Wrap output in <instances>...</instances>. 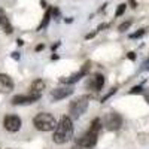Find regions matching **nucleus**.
I'll return each instance as SVG.
<instances>
[{"instance_id": "5701e85b", "label": "nucleus", "mask_w": 149, "mask_h": 149, "mask_svg": "<svg viewBox=\"0 0 149 149\" xmlns=\"http://www.w3.org/2000/svg\"><path fill=\"white\" fill-rule=\"evenodd\" d=\"M43 48H45V45H37V46L34 48V51H36V52H40V51H43Z\"/></svg>"}, {"instance_id": "4be33fe9", "label": "nucleus", "mask_w": 149, "mask_h": 149, "mask_svg": "<svg viewBox=\"0 0 149 149\" xmlns=\"http://www.w3.org/2000/svg\"><path fill=\"white\" fill-rule=\"evenodd\" d=\"M95 34H97V30H95V31H93V33H88V34L85 36V39H93V37H94Z\"/></svg>"}, {"instance_id": "a878e982", "label": "nucleus", "mask_w": 149, "mask_h": 149, "mask_svg": "<svg viewBox=\"0 0 149 149\" xmlns=\"http://www.w3.org/2000/svg\"><path fill=\"white\" fill-rule=\"evenodd\" d=\"M130 60H136V54L134 52H128V55H127Z\"/></svg>"}, {"instance_id": "a211bd4d", "label": "nucleus", "mask_w": 149, "mask_h": 149, "mask_svg": "<svg viewBox=\"0 0 149 149\" xmlns=\"http://www.w3.org/2000/svg\"><path fill=\"white\" fill-rule=\"evenodd\" d=\"M145 34V30L142 29V30H139V31H136V33H133L130 37H131V39H137V37H140V36H143Z\"/></svg>"}, {"instance_id": "393cba45", "label": "nucleus", "mask_w": 149, "mask_h": 149, "mask_svg": "<svg viewBox=\"0 0 149 149\" xmlns=\"http://www.w3.org/2000/svg\"><path fill=\"white\" fill-rule=\"evenodd\" d=\"M72 149H88V148H84V146H79V145L74 143V145L72 146Z\"/></svg>"}, {"instance_id": "f8f14e48", "label": "nucleus", "mask_w": 149, "mask_h": 149, "mask_svg": "<svg viewBox=\"0 0 149 149\" xmlns=\"http://www.w3.org/2000/svg\"><path fill=\"white\" fill-rule=\"evenodd\" d=\"M0 26H2V29L5 30V33H8V34L12 33V24H10L8 15H6L5 9H2V8H0Z\"/></svg>"}, {"instance_id": "dca6fc26", "label": "nucleus", "mask_w": 149, "mask_h": 149, "mask_svg": "<svg viewBox=\"0 0 149 149\" xmlns=\"http://www.w3.org/2000/svg\"><path fill=\"white\" fill-rule=\"evenodd\" d=\"M130 26H131V21H125V22H122L121 26L118 27V30H119V31H125V30L130 29Z\"/></svg>"}, {"instance_id": "f3484780", "label": "nucleus", "mask_w": 149, "mask_h": 149, "mask_svg": "<svg viewBox=\"0 0 149 149\" xmlns=\"http://www.w3.org/2000/svg\"><path fill=\"white\" fill-rule=\"evenodd\" d=\"M115 93H116V88H112V91H110V93H107V94H106V95H104V97L102 98L100 102H102V103H104V102L107 100V98H109V97H112V95H113Z\"/></svg>"}, {"instance_id": "c85d7f7f", "label": "nucleus", "mask_w": 149, "mask_h": 149, "mask_svg": "<svg viewBox=\"0 0 149 149\" xmlns=\"http://www.w3.org/2000/svg\"><path fill=\"white\" fill-rule=\"evenodd\" d=\"M72 21H73V18H66V22H67V24H70Z\"/></svg>"}, {"instance_id": "f257e3e1", "label": "nucleus", "mask_w": 149, "mask_h": 149, "mask_svg": "<svg viewBox=\"0 0 149 149\" xmlns=\"http://www.w3.org/2000/svg\"><path fill=\"white\" fill-rule=\"evenodd\" d=\"M73 133H74V130H73L72 118L64 115V116H61V119L57 122L52 140L57 145H64V143H67V142H70L73 139Z\"/></svg>"}, {"instance_id": "7ed1b4c3", "label": "nucleus", "mask_w": 149, "mask_h": 149, "mask_svg": "<svg viewBox=\"0 0 149 149\" xmlns=\"http://www.w3.org/2000/svg\"><path fill=\"white\" fill-rule=\"evenodd\" d=\"M88 100H90L88 95H82V97L76 98L74 102L70 103L69 109H70V115H72L73 119H78V118H81L82 113H85V110L88 109V103H90Z\"/></svg>"}, {"instance_id": "9b49d317", "label": "nucleus", "mask_w": 149, "mask_h": 149, "mask_svg": "<svg viewBox=\"0 0 149 149\" xmlns=\"http://www.w3.org/2000/svg\"><path fill=\"white\" fill-rule=\"evenodd\" d=\"M73 94V90L70 86H61V88H54L51 91V97L54 100H63V98H67Z\"/></svg>"}, {"instance_id": "2eb2a0df", "label": "nucleus", "mask_w": 149, "mask_h": 149, "mask_svg": "<svg viewBox=\"0 0 149 149\" xmlns=\"http://www.w3.org/2000/svg\"><path fill=\"white\" fill-rule=\"evenodd\" d=\"M125 8H127V5L125 3H121L119 6H118V9H116V12H115V17L118 18V17H121L124 12H125Z\"/></svg>"}, {"instance_id": "0eeeda50", "label": "nucleus", "mask_w": 149, "mask_h": 149, "mask_svg": "<svg viewBox=\"0 0 149 149\" xmlns=\"http://www.w3.org/2000/svg\"><path fill=\"white\" fill-rule=\"evenodd\" d=\"M104 125L109 131H116L121 128L122 125V118L119 113H116V112H110V113L106 115L104 118Z\"/></svg>"}, {"instance_id": "423d86ee", "label": "nucleus", "mask_w": 149, "mask_h": 149, "mask_svg": "<svg viewBox=\"0 0 149 149\" xmlns=\"http://www.w3.org/2000/svg\"><path fill=\"white\" fill-rule=\"evenodd\" d=\"M21 125H22V122H21V118L18 115H6L5 119H3V127L9 133L19 131Z\"/></svg>"}, {"instance_id": "6ab92c4d", "label": "nucleus", "mask_w": 149, "mask_h": 149, "mask_svg": "<svg viewBox=\"0 0 149 149\" xmlns=\"http://www.w3.org/2000/svg\"><path fill=\"white\" fill-rule=\"evenodd\" d=\"M142 93V86H133V88L130 90V94H140Z\"/></svg>"}, {"instance_id": "20e7f679", "label": "nucleus", "mask_w": 149, "mask_h": 149, "mask_svg": "<svg viewBox=\"0 0 149 149\" xmlns=\"http://www.w3.org/2000/svg\"><path fill=\"white\" fill-rule=\"evenodd\" d=\"M90 69H91V63H90V61H86V63L82 66V69H81L79 72L70 74V76H64V78H61V79H60V82H61V84H66V85L76 84L78 81H81L82 78H85V76H86V73L90 72Z\"/></svg>"}, {"instance_id": "4468645a", "label": "nucleus", "mask_w": 149, "mask_h": 149, "mask_svg": "<svg viewBox=\"0 0 149 149\" xmlns=\"http://www.w3.org/2000/svg\"><path fill=\"white\" fill-rule=\"evenodd\" d=\"M51 10H52V8H49L46 12H45V15H43V19H42V22L39 24V27H37V31H40V30H43L45 27H48V24H49V19H51L52 17H51Z\"/></svg>"}, {"instance_id": "39448f33", "label": "nucleus", "mask_w": 149, "mask_h": 149, "mask_svg": "<svg viewBox=\"0 0 149 149\" xmlns=\"http://www.w3.org/2000/svg\"><path fill=\"white\" fill-rule=\"evenodd\" d=\"M97 137H98V133L88 128V131L84 133L79 139H76V145L88 148V149H93L95 146V143H97Z\"/></svg>"}, {"instance_id": "412c9836", "label": "nucleus", "mask_w": 149, "mask_h": 149, "mask_svg": "<svg viewBox=\"0 0 149 149\" xmlns=\"http://www.w3.org/2000/svg\"><path fill=\"white\" fill-rule=\"evenodd\" d=\"M109 27V24H100V26L97 27V31H100V30H104V29H107Z\"/></svg>"}, {"instance_id": "cd10ccee", "label": "nucleus", "mask_w": 149, "mask_h": 149, "mask_svg": "<svg viewBox=\"0 0 149 149\" xmlns=\"http://www.w3.org/2000/svg\"><path fill=\"white\" fill-rule=\"evenodd\" d=\"M60 43H61V42H57V43H54V45H52V51H55V49L60 46Z\"/></svg>"}, {"instance_id": "ddd939ff", "label": "nucleus", "mask_w": 149, "mask_h": 149, "mask_svg": "<svg viewBox=\"0 0 149 149\" xmlns=\"http://www.w3.org/2000/svg\"><path fill=\"white\" fill-rule=\"evenodd\" d=\"M45 86H46V84H45L43 79H34V81L31 82V85H30V90H31V93L40 94V93L45 90Z\"/></svg>"}, {"instance_id": "b1692460", "label": "nucleus", "mask_w": 149, "mask_h": 149, "mask_svg": "<svg viewBox=\"0 0 149 149\" xmlns=\"http://www.w3.org/2000/svg\"><path fill=\"white\" fill-rule=\"evenodd\" d=\"M14 60H19V52H12V55H10Z\"/></svg>"}, {"instance_id": "c756f323", "label": "nucleus", "mask_w": 149, "mask_h": 149, "mask_svg": "<svg viewBox=\"0 0 149 149\" xmlns=\"http://www.w3.org/2000/svg\"><path fill=\"white\" fill-rule=\"evenodd\" d=\"M17 43H18V45H19V46H21V45H22V43H24V42H22V39H18V40H17Z\"/></svg>"}, {"instance_id": "aec40b11", "label": "nucleus", "mask_w": 149, "mask_h": 149, "mask_svg": "<svg viewBox=\"0 0 149 149\" xmlns=\"http://www.w3.org/2000/svg\"><path fill=\"white\" fill-rule=\"evenodd\" d=\"M51 17L58 19V17H60V9H58V8H52V10H51Z\"/></svg>"}, {"instance_id": "9d476101", "label": "nucleus", "mask_w": 149, "mask_h": 149, "mask_svg": "<svg viewBox=\"0 0 149 149\" xmlns=\"http://www.w3.org/2000/svg\"><path fill=\"white\" fill-rule=\"evenodd\" d=\"M103 85H104V76L102 73H95L93 78L88 79V84H86L88 88H91L93 91H97V93L103 88Z\"/></svg>"}, {"instance_id": "f03ea898", "label": "nucleus", "mask_w": 149, "mask_h": 149, "mask_svg": "<svg viewBox=\"0 0 149 149\" xmlns=\"http://www.w3.org/2000/svg\"><path fill=\"white\" fill-rule=\"evenodd\" d=\"M33 125L36 130L39 131H54L57 127V119L51 115V113H46V112H42V113H37L33 118Z\"/></svg>"}, {"instance_id": "6e6552de", "label": "nucleus", "mask_w": 149, "mask_h": 149, "mask_svg": "<svg viewBox=\"0 0 149 149\" xmlns=\"http://www.w3.org/2000/svg\"><path fill=\"white\" fill-rule=\"evenodd\" d=\"M40 98V94H37V93H31V94H18V95H15L14 98L10 100V103L12 104H17V106H19V104H33V103H36L37 100Z\"/></svg>"}, {"instance_id": "7c9ffc66", "label": "nucleus", "mask_w": 149, "mask_h": 149, "mask_svg": "<svg viewBox=\"0 0 149 149\" xmlns=\"http://www.w3.org/2000/svg\"><path fill=\"white\" fill-rule=\"evenodd\" d=\"M0 149H2V148H0Z\"/></svg>"}, {"instance_id": "bb28decb", "label": "nucleus", "mask_w": 149, "mask_h": 149, "mask_svg": "<svg viewBox=\"0 0 149 149\" xmlns=\"http://www.w3.org/2000/svg\"><path fill=\"white\" fill-rule=\"evenodd\" d=\"M130 5H131V8H137V3H136V0H130Z\"/></svg>"}, {"instance_id": "1a4fd4ad", "label": "nucleus", "mask_w": 149, "mask_h": 149, "mask_svg": "<svg viewBox=\"0 0 149 149\" xmlns=\"http://www.w3.org/2000/svg\"><path fill=\"white\" fill-rule=\"evenodd\" d=\"M14 86H15V84H14V81H12V78L9 74L0 73V93L8 94L14 90Z\"/></svg>"}]
</instances>
